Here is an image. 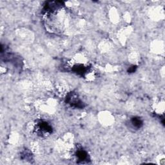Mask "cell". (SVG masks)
<instances>
[{"label":"cell","instance_id":"obj_1","mask_svg":"<svg viewBox=\"0 0 165 165\" xmlns=\"http://www.w3.org/2000/svg\"><path fill=\"white\" fill-rule=\"evenodd\" d=\"M53 129L52 126L46 121L39 122L36 126V132L37 135L45 137L47 136L52 133Z\"/></svg>","mask_w":165,"mask_h":165},{"label":"cell","instance_id":"obj_2","mask_svg":"<svg viewBox=\"0 0 165 165\" xmlns=\"http://www.w3.org/2000/svg\"><path fill=\"white\" fill-rule=\"evenodd\" d=\"M66 101L68 105L74 108H83L85 107L83 102L80 99L77 94L74 92H71L68 94Z\"/></svg>","mask_w":165,"mask_h":165},{"label":"cell","instance_id":"obj_3","mask_svg":"<svg viewBox=\"0 0 165 165\" xmlns=\"http://www.w3.org/2000/svg\"><path fill=\"white\" fill-rule=\"evenodd\" d=\"M76 155L77 157L78 163H88L90 161V157L87 152L83 150V149H79V150H77Z\"/></svg>","mask_w":165,"mask_h":165},{"label":"cell","instance_id":"obj_4","mask_svg":"<svg viewBox=\"0 0 165 165\" xmlns=\"http://www.w3.org/2000/svg\"><path fill=\"white\" fill-rule=\"evenodd\" d=\"M130 123L133 128L136 129H139L143 124V121L141 119V118L138 117H133L130 119Z\"/></svg>","mask_w":165,"mask_h":165},{"label":"cell","instance_id":"obj_5","mask_svg":"<svg viewBox=\"0 0 165 165\" xmlns=\"http://www.w3.org/2000/svg\"><path fill=\"white\" fill-rule=\"evenodd\" d=\"M72 71L78 75L84 76L88 71V69L83 65H77L72 68Z\"/></svg>","mask_w":165,"mask_h":165},{"label":"cell","instance_id":"obj_6","mask_svg":"<svg viewBox=\"0 0 165 165\" xmlns=\"http://www.w3.org/2000/svg\"><path fill=\"white\" fill-rule=\"evenodd\" d=\"M23 155H21V157L23 159H25L26 160H28L29 159H31V155L30 153L29 152H28L27 150H25L23 152L22 154Z\"/></svg>","mask_w":165,"mask_h":165},{"label":"cell","instance_id":"obj_7","mask_svg":"<svg viewBox=\"0 0 165 165\" xmlns=\"http://www.w3.org/2000/svg\"><path fill=\"white\" fill-rule=\"evenodd\" d=\"M136 68H137L136 66H132V67H130V68L128 70V73H133V72H134L136 71Z\"/></svg>","mask_w":165,"mask_h":165}]
</instances>
